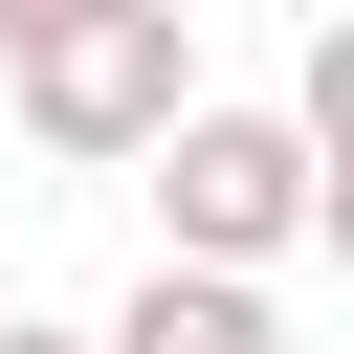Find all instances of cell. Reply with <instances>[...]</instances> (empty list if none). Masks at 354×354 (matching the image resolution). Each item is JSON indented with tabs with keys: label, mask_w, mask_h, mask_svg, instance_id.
<instances>
[{
	"label": "cell",
	"mask_w": 354,
	"mask_h": 354,
	"mask_svg": "<svg viewBox=\"0 0 354 354\" xmlns=\"http://www.w3.org/2000/svg\"><path fill=\"white\" fill-rule=\"evenodd\" d=\"M133 177H155V243H177V266H266V288H288V243L332 221V133L266 111V88H177V111L133 133Z\"/></svg>",
	"instance_id": "6da1fadb"
},
{
	"label": "cell",
	"mask_w": 354,
	"mask_h": 354,
	"mask_svg": "<svg viewBox=\"0 0 354 354\" xmlns=\"http://www.w3.org/2000/svg\"><path fill=\"white\" fill-rule=\"evenodd\" d=\"M199 88V22L177 0H66L44 44H0V111H22V155H66V177H133V133Z\"/></svg>",
	"instance_id": "7a4b0ae2"
},
{
	"label": "cell",
	"mask_w": 354,
	"mask_h": 354,
	"mask_svg": "<svg viewBox=\"0 0 354 354\" xmlns=\"http://www.w3.org/2000/svg\"><path fill=\"white\" fill-rule=\"evenodd\" d=\"M88 354H288V310H266V266H177L155 243V288L88 310Z\"/></svg>",
	"instance_id": "3957f363"
},
{
	"label": "cell",
	"mask_w": 354,
	"mask_h": 354,
	"mask_svg": "<svg viewBox=\"0 0 354 354\" xmlns=\"http://www.w3.org/2000/svg\"><path fill=\"white\" fill-rule=\"evenodd\" d=\"M0 354H88V332H66V310H22V288H0Z\"/></svg>",
	"instance_id": "277c9868"
},
{
	"label": "cell",
	"mask_w": 354,
	"mask_h": 354,
	"mask_svg": "<svg viewBox=\"0 0 354 354\" xmlns=\"http://www.w3.org/2000/svg\"><path fill=\"white\" fill-rule=\"evenodd\" d=\"M44 22H66V0H0V44H44Z\"/></svg>",
	"instance_id": "5b68a950"
}]
</instances>
